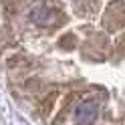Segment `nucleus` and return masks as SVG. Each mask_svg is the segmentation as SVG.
<instances>
[{
    "mask_svg": "<svg viewBox=\"0 0 125 125\" xmlns=\"http://www.w3.org/2000/svg\"><path fill=\"white\" fill-rule=\"evenodd\" d=\"M12 89L51 125H125V0H6Z\"/></svg>",
    "mask_w": 125,
    "mask_h": 125,
    "instance_id": "1",
    "label": "nucleus"
}]
</instances>
